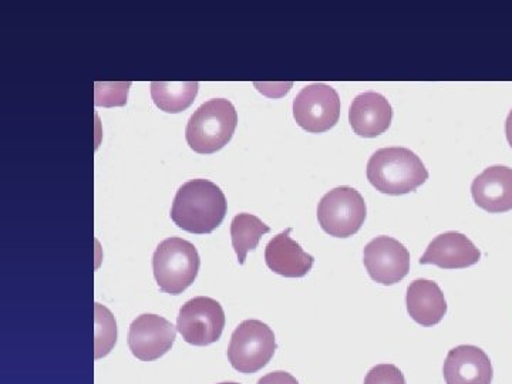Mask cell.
Returning <instances> with one entry per match:
<instances>
[{
	"label": "cell",
	"instance_id": "9a60e30c",
	"mask_svg": "<svg viewBox=\"0 0 512 384\" xmlns=\"http://www.w3.org/2000/svg\"><path fill=\"white\" fill-rule=\"evenodd\" d=\"M291 232V228L286 229L269 241L265 249V262L275 274L285 278H303L311 272L315 258L289 237Z\"/></svg>",
	"mask_w": 512,
	"mask_h": 384
},
{
	"label": "cell",
	"instance_id": "603a6c76",
	"mask_svg": "<svg viewBox=\"0 0 512 384\" xmlns=\"http://www.w3.org/2000/svg\"><path fill=\"white\" fill-rule=\"evenodd\" d=\"M505 134H507L508 144L512 148V110L508 114L507 123H505Z\"/></svg>",
	"mask_w": 512,
	"mask_h": 384
},
{
	"label": "cell",
	"instance_id": "4fadbf2b",
	"mask_svg": "<svg viewBox=\"0 0 512 384\" xmlns=\"http://www.w3.org/2000/svg\"><path fill=\"white\" fill-rule=\"evenodd\" d=\"M474 202L490 214L512 210V168L494 165L485 168L471 185Z\"/></svg>",
	"mask_w": 512,
	"mask_h": 384
},
{
	"label": "cell",
	"instance_id": "52a82bcc",
	"mask_svg": "<svg viewBox=\"0 0 512 384\" xmlns=\"http://www.w3.org/2000/svg\"><path fill=\"white\" fill-rule=\"evenodd\" d=\"M339 117L340 97L328 84H309L293 100V119L308 133H326L338 124Z\"/></svg>",
	"mask_w": 512,
	"mask_h": 384
},
{
	"label": "cell",
	"instance_id": "d6986e66",
	"mask_svg": "<svg viewBox=\"0 0 512 384\" xmlns=\"http://www.w3.org/2000/svg\"><path fill=\"white\" fill-rule=\"evenodd\" d=\"M117 342V323L109 309L96 303V359L109 355Z\"/></svg>",
	"mask_w": 512,
	"mask_h": 384
},
{
	"label": "cell",
	"instance_id": "e0dca14e",
	"mask_svg": "<svg viewBox=\"0 0 512 384\" xmlns=\"http://www.w3.org/2000/svg\"><path fill=\"white\" fill-rule=\"evenodd\" d=\"M198 87L197 82H154L151 83V97L158 109L177 114L194 103Z\"/></svg>",
	"mask_w": 512,
	"mask_h": 384
},
{
	"label": "cell",
	"instance_id": "cb8c5ba5",
	"mask_svg": "<svg viewBox=\"0 0 512 384\" xmlns=\"http://www.w3.org/2000/svg\"><path fill=\"white\" fill-rule=\"evenodd\" d=\"M220 384H239V383H220Z\"/></svg>",
	"mask_w": 512,
	"mask_h": 384
},
{
	"label": "cell",
	"instance_id": "44dd1931",
	"mask_svg": "<svg viewBox=\"0 0 512 384\" xmlns=\"http://www.w3.org/2000/svg\"><path fill=\"white\" fill-rule=\"evenodd\" d=\"M110 89L96 90V104L97 106L111 107L123 106L127 101L128 87L130 83H116V89L113 90L114 84H109Z\"/></svg>",
	"mask_w": 512,
	"mask_h": 384
},
{
	"label": "cell",
	"instance_id": "7c38bea8",
	"mask_svg": "<svg viewBox=\"0 0 512 384\" xmlns=\"http://www.w3.org/2000/svg\"><path fill=\"white\" fill-rule=\"evenodd\" d=\"M480 249L460 232H444L430 242L420 258L421 265H436L441 269H466L478 264Z\"/></svg>",
	"mask_w": 512,
	"mask_h": 384
},
{
	"label": "cell",
	"instance_id": "ac0fdd59",
	"mask_svg": "<svg viewBox=\"0 0 512 384\" xmlns=\"http://www.w3.org/2000/svg\"><path fill=\"white\" fill-rule=\"evenodd\" d=\"M271 228L251 214H239L231 222L232 247L237 252L239 265L245 264L249 251L258 247L259 241Z\"/></svg>",
	"mask_w": 512,
	"mask_h": 384
},
{
	"label": "cell",
	"instance_id": "3957f363",
	"mask_svg": "<svg viewBox=\"0 0 512 384\" xmlns=\"http://www.w3.org/2000/svg\"><path fill=\"white\" fill-rule=\"evenodd\" d=\"M238 114L234 104L214 99L202 104L190 117L185 130L188 146L198 154H214L234 137Z\"/></svg>",
	"mask_w": 512,
	"mask_h": 384
},
{
	"label": "cell",
	"instance_id": "5bb4252c",
	"mask_svg": "<svg viewBox=\"0 0 512 384\" xmlns=\"http://www.w3.org/2000/svg\"><path fill=\"white\" fill-rule=\"evenodd\" d=\"M393 109L380 93L359 94L349 110V123L357 136L375 138L389 130Z\"/></svg>",
	"mask_w": 512,
	"mask_h": 384
},
{
	"label": "cell",
	"instance_id": "6da1fadb",
	"mask_svg": "<svg viewBox=\"0 0 512 384\" xmlns=\"http://www.w3.org/2000/svg\"><path fill=\"white\" fill-rule=\"evenodd\" d=\"M227 198L217 184L208 180H191L175 194L171 220L191 234H211L227 215Z\"/></svg>",
	"mask_w": 512,
	"mask_h": 384
},
{
	"label": "cell",
	"instance_id": "8992f818",
	"mask_svg": "<svg viewBox=\"0 0 512 384\" xmlns=\"http://www.w3.org/2000/svg\"><path fill=\"white\" fill-rule=\"evenodd\" d=\"M366 215V202L356 188H335L319 202V225L330 237H353L365 224Z\"/></svg>",
	"mask_w": 512,
	"mask_h": 384
},
{
	"label": "cell",
	"instance_id": "ba28073f",
	"mask_svg": "<svg viewBox=\"0 0 512 384\" xmlns=\"http://www.w3.org/2000/svg\"><path fill=\"white\" fill-rule=\"evenodd\" d=\"M224 328L225 312L215 299L198 296L180 309L177 329L190 345L208 346L218 342Z\"/></svg>",
	"mask_w": 512,
	"mask_h": 384
},
{
	"label": "cell",
	"instance_id": "30bf717a",
	"mask_svg": "<svg viewBox=\"0 0 512 384\" xmlns=\"http://www.w3.org/2000/svg\"><path fill=\"white\" fill-rule=\"evenodd\" d=\"M175 338L177 330L173 323L163 316L146 313L131 323L128 348L137 359L153 362L173 348Z\"/></svg>",
	"mask_w": 512,
	"mask_h": 384
},
{
	"label": "cell",
	"instance_id": "8fae6325",
	"mask_svg": "<svg viewBox=\"0 0 512 384\" xmlns=\"http://www.w3.org/2000/svg\"><path fill=\"white\" fill-rule=\"evenodd\" d=\"M443 375L447 384H491L494 370L483 349L461 345L448 352Z\"/></svg>",
	"mask_w": 512,
	"mask_h": 384
},
{
	"label": "cell",
	"instance_id": "277c9868",
	"mask_svg": "<svg viewBox=\"0 0 512 384\" xmlns=\"http://www.w3.org/2000/svg\"><path fill=\"white\" fill-rule=\"evenodd\" d=\"M201 259L197 248L183 238L171 237L158 245L153 256L154 278L161 291L180 295L197 279Z\"/></svg>",
	"mask_w": 512,
	"mask_h": 384
},
{
	"label": "cell",
	"instance_id": "5b68a950",
	"mask_svg": "<svg viewBox=\"0 0 512 384\" xmlns=\"http://www.w3.org/2000/svg\"><path fill=\"white\" fill-rule=\"evenodd\" d=\"M275 350L274 330L261 320H244L232 333L228 359L239 373L252 375L271 362Z\"/></svg>",
	"mask_w": 512,
	"mask_h": 384
},
{
	"label": "cell",
	"instance_id": "ffe728a7",
	"mask_svg": "<svg viewBox=\"0 0 512 384\" xmlns=\"http://www.w3.org/2000/svg\"><path fill=\"white\" fill-rule=\"evenodd\" d=\"M365 384H406V379L397 366L377 365L367 373Z\"/></svg>",
	"mask_w": 512,
	"mask_h": 384
},
{
	"label": "cell",
	"instance_id": "2e32d148",
	"mask_svg": "<svg viewBox=\"0 0 512 384\" xmlns=\"http://www.w3.org/2000/svg\"><path fill=\"white\" fill-rule=\"evenodd\" d=\"M407 312L410 318L424 328L439 325L447 313V301L436 282L416 279L407 288Z\"/></svg>",
	"mask_w": 512,
	"mask_h": 384
},
{
	"label": "cell",
	"instance_id": "9c48e42d",
	"mask_svg": "<svg viewBox=\"0 0 512 384\" xmlns=\"http://www.w3.org/2000/svg\"><path fill=\"white\" fill-rule=\"evenodd\" d=\"M363 264L377 284L396 285L409 275L410 252L397 239L376 237L363 251Z\"/></svg>",
	"mask_w": 512,
	"mask_h": 384
},
{
	"label": "cell",
	"instance_id": "7a4b0ae2",
	"mask_svg": "<svg viewBox=\"0 0 512 384\" xmlns=\"http://www.w3.org/2000/svg\"><path fill=\"white\" fill-rule=\"evenodd\" d=\"M367 180L382 194L404 195L426 183L429 171L409 148H380L367 163Z\"/></svg>",
	"mask_w": 512,
	"mask_h": 384
},
{
	"label": "cell",
	"instance_id": "7402d4cb",
	"mask_svg": "<svg viewBox=\"0 0 512 384\" xmlns=\"http://www.w3.org/2000/svg\"><path fill=\"white\" fill-rule=\"evenodd\" d=\"M258 384H299V382L291 373L278 370V372L269 373V375L259 379Z\"/></svg>",
	"mask_w": 512,
	"mask_h": 384
}]
</instances>
